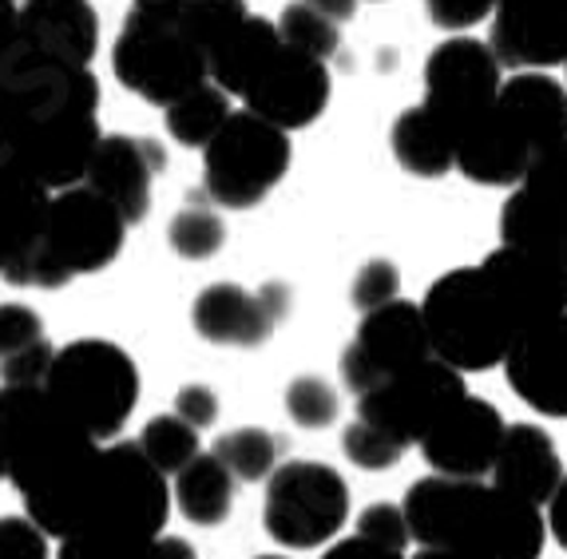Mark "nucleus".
I'll use <instances>...</instances> for the list:
<instances>
[{
	"label": "nucleus",
	"mask_w": 567,
	"mask_h": 559,
	"mask_svg": "<svg viewBox=\"0 0 567 559\" xmlns=\"http://www.w3.org/2000/svg\"><path fill=\"white\" fill-rule=\"evenodd\" d=\"M401 508L416 548L461 551L468 559H539L548 540L544 513L488 480L421 476L409 484Z\"/></svg>",
	"instance_id": "1"
},
{
	"label": "nucleus",
	"mask_w": 567,
	"mask_h": 559,
	"mask_svg": "<svg viewBox=\"0 0 567 559\" xmlns=\"http://www.w3.org/2000/svg\"><path fill=\"white\" fill-rule=\"evenodd\" d=\"M171 520V480L135 441L100 445L60 513L56 540H155Z\"/></svg>",
	"instance_id": "2"
},
{
	"label": "nucleus",
	"mask_w": 567,
	"mask_h": 559,
	"mask_svg": "<svg viewBox=\"0 0 567 559\" xmlns=\"http://www.w3.org/2000/svg\"><path fill=\"white\" fill-rule=\"evenodd\" d=\"M123 238H127L123 215L92 187L76 183L52 190L37 242L20 250L0 278L24 290H60L80 275L107 270L120 258Z\"/></svg>",
	"instance_id": "3"
},
{
	"label": "nucleus",
	"mask_w": 567,
	"mask_h": 559,
	"mask_svg": "<svg viewBox=\"0 0 567 559\" xmlns=\"http://www.w3.org/2000/svg\"><path fill=\"white\" fill-rule=\"evenodd\" d=\"M44 393L68 421L92 441H115L140 405V365L107 338H80L56 350L48 365Z\"/></svg>",
	"instance_id": "4"
},
{
	"label": "nucleus",
	"mask_w": 567,
	"mask_h": 559,
	"mask_svg": "<svg viewBox=\"0 0 567 559\" xmlns=\"http://www.w3.org/2000/svg\"><path fill=\"white\" fill-rule=\"evenodd\" d=\"M421 322H425L433 358L453 365L456 373L496 370L516 345V333L501 306L492 302L476 266H456L429 286Z\"/></svg>",
	"instance_id": "5"
},
{
	"label": "nucleus",
	"mask_w": 567,
	"mask_h": 559,
	"mask_svg": "<svg viewBox=\"0 0 567 559\" xmlns=\"http://www.w3.org/2000/svg\"><path fill=\"white\" fill-rule=\"evenodd\" d=\"M100 441L68 421L44 385H0V480L32 493L92 456Z\"/></svg>",
	"instance_id": "6"
},
{
	"label": "nucleus",
	"mask_w": 567,
	"mask_h": 559,
	"mask_svg": "<svg viewBox=\"0 0 567 559\" xmlns=\"http://www.w3.org/2000/svg\"><path fill=\"white\" fill-rule=\"evenodd\" d=\"M290 172V135L258 115L230 112L223 132L203 147V179L215 207L250 210Z\"/></svg>",
	"instance_id": "7"
},
{
	"label": "nucleus",
	"mask_w": 567,
	"mask_h": 559,
	"mask_svg": "<svg viewBox=\"0 0 567 559\" xmlns=\"http://www.w3.org/2000/svg\"><path fill=\"white\" fill-rule=\"evenodd\" d=\"M350 520V484L322 460H286L266 480L262 524L270 540L290 551H310L338 540Z\"/></svg>",
	"instance_id": "8"
},
{
	"label": "nucleus",
	"mask_w": 567,
	"mask_h": 559,
	"mask_svg": "<svg viewBox=\"0 0 567 559\" xmlns=\"http://www.w3.org/2000/svg\"><path fill=\"white\" fill-rule=\"evenodd\" d=\"M112 72L132 95L171 107L207 84V56L183 37L179 20H147L127 12L112 44Z\"/></svg>",
	"instance_id": "9"
},
{
	"label": "nucleus",
	"mask_w": 567,
	"mask_h": 559,
	"mask_svg": "<svg viewBox=\"0 0 567 559\" xmlns=\"http://www.w3.org/2000/svg\"><path fill=\"white\" fill-rule=\"evenodd\" d=\"M501 60L492 56V48L476 37H449L445 44L433 48L425 64V107L436 115L449 132L461 135L496 104L501 95Z\"/></svg>",
	"instance_id": "10"
},
{
	"label": "nucleus",
	"mask_w": 567,
	"mask_h": 559,
	"mask_svg": "<svg viewBox=\"0 0 567 559\" xmlns=\"http://www.w3.org/2000/svg\"><path fill=\"white\" fill-rule=\"evenodd\" d=\"M464 393H468L464 373H456L445 361L429 358L413 370L398 373V377L381 381L365 397H358V417L378 425L381 433H389L405 448H413L425 441L429 428L445 417Z\"/></svg>",
	"instance_id": "11"
},
{
	"label": "nucleus",
	"mask_w": 567,
	"mask_h": 559,
	"mask_svg": "<svg viewBox=\"0 0 567 559\" xmlns=\"http://www.w3.org/2000/svg\"><path fill=\"white\" fill-rule=\"evenodd\" d=\"M429 358H433V345L421 322V306L398 298V302L361 313L358 333L341 353V381L353 397H365L381 381L398 377Z\"/></svg>",
	"instance_id": "12"
},
{
	"label": "nucleus",
	"mask_w": 567,
	"mask_h": 559,
	"mask_svg": "<svg viewBox=\"0 0 567 559\" xmlns=\"http://www.w3.org/2000/svg\"><path fill=\"white\" fill-rule=\"evenodd\" d=\"M501 242L532 255L564 258L567 250V139L556 143L512 187L501 210Z\"/></svg>",
	"instance_id": "13"
},
{
	"label": "nucleus",
	"mask_w": 567,
	"mask_h": 559,
	"mask_svg": "<svg viewBox=\"0 0 567 559\" xmlns=\"http://www.w3.org/2000/svg\"><path fill=\"white\" fill-rule=\"evenodd\" d=\"M246 112L282 127L286 135L310 127L330 107V68L298 48L278 44L238 92Z\"/></svg>",
	"instance_id": "14"
},
{
	"label": "nucleus",
	"mask_w": 567,
	"mask_h": 559,
	"mask_svg": "<svg viewBox=\"0 0 567 559\" xmlns=\"http://www.w3.org/2000/svg\"><path fill=\"white\" fill-rule=\"evenodd\" d=\"M476 270H481V282L488 286L492 302L501 306L516 338L567 313V275L556 258L532 255L520 247H501Z\"/></svg>",
	"instance_id": "15"
},
{
	"label": "nucleus",
	"mask_w": 567,
	"mask_h": 559,
	"mask_svg": "<svg viewBox=\"0 0 567 559\" xmlns=\"http://www.w3.org/2000/svg\"><path fill=\"white\" fill-rule=\"evenodd\" d=\"M508 421L492 401L464 393L445 417L436 421L421 441V453L433 473L456 476V480H488Z\"/></svg>",
	"instance_id": "16"
},
{
	"label": "nucleus",
	"mask_w": 567,
	"mask_h": 559,
	"mask_svg": "<svg viewBox=\"0 0 567 559\" xmlns=\"http://www.w3.org/2000/svg\"><path fill=\"white\" fill-rule=\"evenodd\" d=\"M286 313H290V294L282 286L270 282L255 294L238 282H215L190 306V325L210 345L255 350L275 333Z\"/></svg>",
	"instance_id": "17"
},
{
	"label": "nucleus",
	"mask_w": 567,
	"mask_h": 559,
	"mask_svg": "<svg viewBox=\"0 0 567 559\" xmlns=\"http://www.w3.org/2000/svg\"><path fill=\"white\" fill-rule=\"evenodd\" d=\"M488 48L520 72L567 64V0H496Z\"/></svg>",
	"instance_id": "18"
},
{
	"label": "nucleus",
	"mask_w": 567,
	"mask_h": 559,
	"mask_svg": "<svg viewBox=\"0 0 567 559\" xmlns=\"http://www.w3.org/2000/svg\"><path fill=\"white\" fill-rule=\"evenodd\" d=\"M167 167V155L155 139L143 135H104L87 159L84 187H92L100 199H107L123 215L127 227L143 222L152 210L155 175Z\"/></svg>",
	"instance_id": "19"
},
{
	"label": "nucleus",
	"mask_w": 567,
	"mask_h": 559,
	"mask_svg": "<svg viewBox=\"0 0 567 559\" xmlns=\"http://www.w3.org/2000/svg\"><path fill=\"white\" fill-rule=\"evenodd\" d=\"M501 370L524 405L567 421V313L516 338Z\"/></svg>",
	"instance_id": "20"
},
{
	"label": "nucleus",
	"mask_w": 567,
	"mask_h": 559,
	"mask_svg": "<svg viewBox=\"0 0 567 559\" xmlns=\"http://www.w3.org/2000/svg\"><path fill=\"white\" fill-rule=\"evenodd\" d=\"M17 40L44 60L92 68L100 52V17L92 0H24L17 9Z\"/></svg>",
	"instance_id": "21"
},
{
	"label": "nucleus",
	"mask_w": 567,
	"mask_h": 559,
	"mask_svg": "<svg viewBox=\"0 0 567 559\" xmlns=\"http://www.w3.org/2000/svg\"><path fill=\"white\" fill-rule=\"evenodd\" d=\"M564 460H559V448L539 425H508L501 441V453H496V465L488 473L492 488L516 496V500L532 504V508H548V500L556 496V488L564 484Z\"/></svg>",
	"instance_id": "22"
},
{
	"label": "nucleus",
	"mask_w": 567,
	"mask_h": 559,
	"mask_svg": "<svg viewBox=\"0 0 567 559\" xmlns=\"http://www.w3.org/2000/svg\"><path fill=\"white\" fill-rule=\"evenodd\" d=\"M536 163V152L528 147L516 127L492 104L456 143V172L481 187H520L528 167Z\"/></svg>",
	"instance_id": "23"
},
{
	"label": "nucleus",
	"mask_w": 567,
	"mask_h": 559,
	"mask_svg": "<svg viewBox=\"0 0 567 559\" xmlns=\"http://www.w3.org/2000/svg\"><path fill=\"white\" fill-rule=\"evenodd\" d=\"M496 107L528 139L536 159L567 139V87L548 72H516L501 84Z\"/></svg>",
	"instance_id": "24"
},
{
	"label": "nucleus",
	"mask_w": 567,
	"mask_h": 559,
	"mask_svg": "<svg viewBox=\"0 0 567 559\" xmlns=\"http://www.w3.org/2000/svg\"><path fill=\"white\" fill-rule=\"evenodd\" d=\"M393 159L416 179H441L456 167V135L425 107H405L389 132Z\"/></svg>",
	"instance_id": "25"
},
{
	"label": "nucleus",
	"mask_w": 567,
	"mask_h": 559,
	"mask_svg": "<svg viewBox=\"0 0 567 559\" xmlns=\"http://www.w3.org/2000/svg\"><path fill=\"white\" fill-rule=\"evenodd\" d=\"M171 504L195 528H218L235 508V476L218 465L215 453H199L183 473L171 476Z\"/></svg>",
	"instance_id": "26"
},
{
	"label": "nucleus",
	"mask_w": 567,
	"mask_h": 559,
	"mask_svg": "<svg viewBox=\"0 0 567 559\" xmlns=\"http://www.w3.org/2000/svg\"><path fill=\"white\" fill-rule=\"evenodd\" d=\"M278 44H282V37H278L275 20L246 17L227 40H218L207 52V80L215 87H223L227 95H238L246 87V80L255 76V68L262 64Z\"/></svg>",
	"instance_id": "27"
},
{
	"label": "nucleus",
	"mask_w": 567,
	"mask_h": 559,
	"mask_svg": "<svg viewBox=\"0 0 567 559\" xmlns=\"http://www.w3.org/2000/svg\"><path fill=\"white\" fill-rule=\"evenodd\" d=\"M48 199L52 195L40 183L24 179V175H0V275L20 250L37 242Z\"/></svg>",
	"instance_id": "28"
},
{
	"label": "nucleus",
	"mask_w": 567,
	"mask_h": 559,
	"mask_svg": "<svg viewBox=\"0 0 567 559\" xmlns=\"http://www.w3.org/2000/svg\"><path fill=\"white\" fill-rule=\"evenodd\" d=\"M215 460L235 476V484H258V480H270L275 468L282 465V453H286V441L270 428H255V425H243V428H230L215 441Z\"/></svg>",
	"instance_id": "29"
},
{
	"label": "nucleus",
	"mask_w": 567,
	"mask_h": 559,
	"mask_svg": "<svg viewBox=\"0 0 567 559\" xmlns=\"http://www.w3.org/2000/svg\"><path fill=\"white\" fill-rule=\"evenodd\" d=\"M163 120H167V135L179 147H207L223 124L230 120V95L215 84H199L195 92H187L183 100H175L171 107H163Z\"/></svg>",
	"instance_id": "30"
},
{
	"label": "nucleus",
	"mask_w": 567,
	"mask_h": 559,
	"mask_svg": "<svg viewBox=\"0 0 567 559\" xmlns=\"http://www.w3.org/2000/svg\"><path fill=\"white\" fill-rule=\"evenodd\" d=\"M135 448H140V453L147 456V460H152L167 480L175 473H183V468L203 453L199 433H195L183 417H175V413H163V417L147 421L143 433L135 436Z\"/></svg>",
	"instance_id": "31"
},
{
	"label": "nucleus",
	"mask_w": 567,
	"mask_h": 559,
	"mask_svg": "<svg viewBox=\"0 0 567 559\" xmlns=\"http://www.w3.org/2000/svg\"><path fill=\"white\" fill-rule=\"evenodd\" d=\"M275 29H278V37H282V44L298 48V52L322 60V64L341 44V29L330 17H322V12L313 9L310 0H290L282 9V17L275 20Z\"/></svg>",
	"instance_id": "32"
},
{
	"label": "nucleus",
	"mask_w": 567,
	"mask_h": 559,
	"mask_svg": "<svg viewBox=\"0 0 567 559\" xmlns=\"http://www.w3.org/2000/svg\"><path fill=\"white\" fill-rule=\"evenodd\" d=\"M167 242L171 250L187 262H207L223 250L227 242V222L218 218V210L203 207V203H187L179 215L171 218L167 227Z\"/></svg>",
	"instance_id": "33"
},
{
	"label": "nucleus",
	"mask_w": 567,
	"mask_h": 559,
	"mask_svg": "<svg viewBox=\"0 0 567 559\" xmlns=\"http://www.w3.org/2000/svg\"><path fill=\"white\" fill-rule=\"evenodd\" d=\"M250 17L246 0H187L179 12V32L207 56L218 40H227L230 32Z\"/></svg>",
	"instance_id": "34"
},
{
	"label": "nucleus",
	"mask_w": 567,
	"mask_h": 559,
	"mask_svg": "<svg viewBox=\"0 0 567 559\" xmlns=\"http://www.w3.org/2000/svg\"><path fill=\"white\" fill-rule=\"evenodd\" d=\"M341 453L350 465H358L361 473H385V468H398L401 456L409 453L401 441H393L389 433H381L378 425L353 417L341 433Z\"/></svg>",
	"instance_id": "35"
},
{
	"label": "nucleus",
	"mask_w": 567,
	"mask_h": 559,
	"mask_svg": "<svg viewBox=\"0 0 567 559\" xmlns=\"http://www.w3.org/2000/svg\"><path fill=\"white\" fill-rule=\"evenodd\" d=\"M341 413L338 389L322 377H293L286 385V417L298 428H326Z\"/></svg>",
	"instance_id": "36"
},
{
	"label": "nucleus",
	"mask_w": 567,
	"mask_h": 559,
	"mask_svg": "<svg viewBox=\"0 0 567 559\" xmlns=\"http://www.w3.org/2000/svg\"><path fill=\"white\" fill-rule=\"evenodd\" d=\"M44 318L24 302H0V365L44 345Z\"/></svg>",
	"instance_id": "37"
},
{
	"label": "nucleus",
	"mask_w": 567,
	"mask_h": 559,
	"mask_svg": "<svg viewBox=\"0 0 567 559\" xmlns=\"http://www.w3.org/2000/svg\"><path fill=\"white\" fill-rule=\"evenodd\" d=\"M398 290H401L398 266L389 262V258H369L358 275H353L350 298H353V306H358L361 313H369V310H378V306L398 302V298H401Z\"/></svg>",
	"instance_id": "38"
},
{
	"label": "nucleus",
	"mask_w": 567,
	"mask_h": 559,
	"mask_svg": "<svg viewBox=\"0 0 567 559\" xmlns=\"http://www.w3.org/2000/svg\"><path fill=\"white\" fill-rule=\"evenodd\" d=\"M353 536L389 551H405L413 544L409 540V524L401 504H369L365 513L358 516V524H353Z\"/></svg>",
	"instance_id": "39"
},
{
	"label": "nucleus",
	"mask_w": 567,
	"mask_h": 559,
	"mask_svg": "<svg viewBox=\"0 0 567 559\" xmlns=\"http://www.w3.org/2000/svg\"><path fill=\"white\" fill-rule=\"evenodd\" d=\"M0 559H48V536L29 516H0Z\"/></svg>",
	"instance_id": "40"
},
{
	"label": "nucleus",
	"mask_w": 567,
	"mask_h": 559,
	"mask_svg": "<svg viewBox=\"0 0 567 559\" xmlns=\"http://www.w3.org/2000/svg\"><path fill=\"white\" fill-rule=\"evenodd\" d=\"M56 559H159L155 540H64Z\"/></svg>",
	"instance_id": "41"
},
{
	"label": "nucleus",
	"mask_w": 567,
	"mask_h": 559,
	"mask_svg": "<svg viewBox=\"0 0 567 559\" xmlns=\"http://www.w3.org/2000/svg\"><path fill=\"white\" fill-rule=\"evenodd\" d=\"M421 4H425L436 29L445 32L473 29L481 20H492V12H496V0H421Z\"/></svg>",
	"instance_id": "42"
},
{
	"label": "nucleus",
	"mask_w": 567,
	"mask_h": 559,
	"mask_svg": "<svg viewBox=\"0 0 567 559\" xmlns=\"http://www.w3.org/2000/svg\"><path fill=\"white\" fill-rule=\"evenodd\" d=\"M175 417H183L195 433H203V428H210L218 421V393L210 385H203V381L183 385L175 393Z\"/></svg>",
	"instance_id": "43"
},
{
	"label": "nucleus",
	"mask_w": 567,
	"mask_h": 559,
	"mask_svg": "<svg viewBox=\"0 0 567 559\" xmlns=\"http://www.w3.org/2000/svg\"><path fill=\"white\" fill-rule=\"evenodd\" d=\"M322 559H405V551H389V548H378V544L350 536V540L330 544V548L322 551Z\"/></svg>",
	"instance_id": "44"
},
{
	"label": "nucleus",
	"mask_w": 567,
	"mask_h": 559,
	"mask_svg": "<svg viewBox=\"0 0 567 559\" xmlns=\"http://www.w3.org/2000/svg\"><path fill=\"white\" fill-rule=\"evenodd\" d=\"M544 520H548V531L556 536V544L567 551V476L556 488V496L548 500V516H544Z\"/></svg>",
	"instance_id": "45"
},
{
	"label": "nucleus",
	"mask_w": 567,
	"mask_h": 559,
	"mask_svg": "<svg viewBox=\"0 0 567 559\" xmlns=\"http://www.w3.org/2000/svg\"><path fill=\"white\" fill-rule=\"evenodd\" d=\"M183 4L187 0H132V9L135 17H147V20H179Z\"/></svg>",
	"instance_id": "46"
},
{
	"label": "nucleus",
	"mask_w": 567,
	"mask_h": 559,
	"mask_svg": "<svg viewBox=\"0 0 567 559\" xmlns=\"http://www.w3.org/2000/svg\"><path fill=\"white\" fill-rule=\"evenodd\" d=\"M155 556L159 559H199V551L190 548L183 536H167V531H163V536H155Z\"/></svg>",
	"instance_id": "47"
},
{
	"label": "nucleus",
	"mask_w": 567,
	"mask_h": 559,
	"mask_svg": "<svg viewBox=\"0 0 567 559\" xmlns=\"http://www.w3.org/2000/svg\"><path fill=\"white\" fill-rule=\"evenodd\" d=\"M310 4L322 12V17H330L338 29H341V24H350L353 12H358V0H310Z\"/></svg>",
	"instance_id": "48"
},
{
	"label": "nucleus",
	"mask_w": 567,
	"mask_h": 559,
	"mask_svg": "<svg viewBox=\"0 0 567 559\" xmlns=\"http://www.w3.org/2000/svg\"><path fill=\"white\" fill-rule=\"evenodd\" d=\"M17 32V0H0V52Z\"/></svg>",
	"instance_id": "49"
},
{
	"label": "nucleus",
	"mask_w": 567,
	"mask_h": 559,
	"mask_svg": "<svg viewBox=\"0 0 567 559\" xmlns=\"http://www.w3.org/2000/svg\"><path fill=\"white\" fill-rule=\"evenodd\" d=\"M413 559H468V556H461V551H441V548H416Z\"/></svg>",
	"instance_id": "50"
},
{
	"label": "nucleus",
	"mask_w": 567,
	"mask_h": 559,
	"mask_svg": "<svg viewBox=\"0 0 567 559\" xmlns=\"http://www.w3.org/2000/svg\"><path fill=\"white\" fill-rule=\"evenodd\" d=\"M559 266H564V275H567V250H564V258H559Z\"/></svg>",
	"instance_id": "51"
},
{
	"label": "nucleus",
	"mask_w": 567,
	"mask_h": 559,
	"mask_svg": "<svg viewBox=\"0 0 567 559\" xmlns=\"http://www.w3.org/2000/svg\"><path fill=\"white\" fill-rule=\"evenodd\" d=\"M255 559H286V556H255Z\"/></svg>",
	"instance_id": "52"
},
{
	"label": "nucleus",
	"mask_w": 567,
	"mask_h": 559,
	"mask_svg": "<svg viewBox=\"0 0 567 559\" xmlns=\"http://www.w3.org/2000/svg\"><path fill=\"white\" fill-rule=\"evenodd\" d=\"M564 68H567V64H564ZM564 87H567V84H564Z\"/></svg>",
	"instance_id": "53"
},
{
	"label": "nucleus",
	"mask_w": 567,
	"mask_h": 559,
	"mask_svg": "<svg viewBox=\"0 0 567 559\" xmlns=\"http://www.w3.org/2000/svg\"><path fill=\"white\" fill-rule=\"evenodd\" d=\"M20 4H24V0H20Z\"/></svg>",
	"instance_id": "54"
}]
</instances>
